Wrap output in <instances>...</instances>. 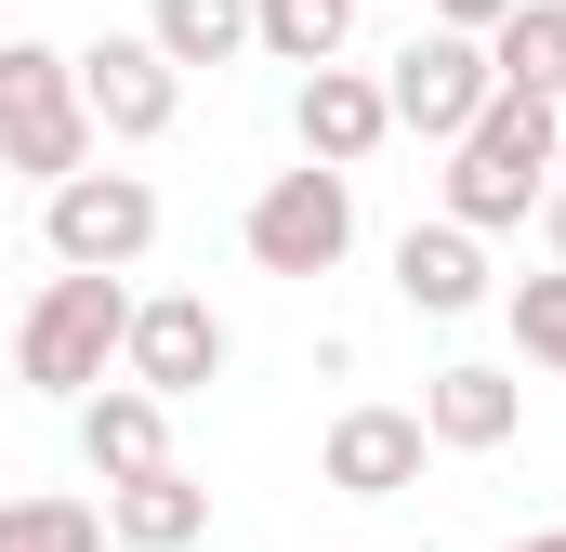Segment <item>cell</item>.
Listing matches in <instances>:
<instances>
[{
	"instance_id": "6",
	"label": "cell",
	"mask_w": 566,
	"mask_h": 552,
	"mask_svg": "<svg viewBox=\"0 0 566 552\" xmlns=\"http://www.w3.org/2000/svg\"><path fill=\"white\" fill-rule=\"evenodd\" d=\"M488 106H501L488 40H448V26H422V40L382 66V119H396V132H422V145H461Z\"/></svg>"
},
{
	"instance_id": "19",
	"label": "cell",
	"mask_w": 566,
	"mask_h": 552,
	"mask_svg": "<svg viewBox=\"0 0 566 552\" xmlns=\"http://www.w3.org/2000/svg\"><path fill=\"white\" fill-rule=\"evenodd\" d=\"M501 316H514L527 369H554V382H566V264H554V276H514V289H501Z\"/></svg>"
},
{
	"instance_id": "10",
	"label": "cell",
	"mask_w": 566,
	"mask_h": 552,
	"mask_svg": "<svg viewBox=\"0 0 566 552\" xmlns=\"http://www.w3.org/2000/svg\"><path fill=\"white\" fill-rule=\"evenodd\" d=\"M290 132H303L316 171H356V158H382L396 119H382V79H369V66H316V79L290 93Z\"/></svg>"
},
{
	"instance_id": "9",
	"label": "cell",
	"mask_w": 566,
	"mask_h": 552,
	"mask_svg": "<svg viewBox=\"0 0 566 552\" xmlns=\"http://www.w3.org/2000/svg\"><path fill=\"white\" fill-rule=\"evenodd\" d=\"M422 460H434L422 408H343L329 434H316V474H329L343 500H409V487H422Z\"/></svg>"
},
{
	"instance_id": "13",
	"label": "cell",
	"mask_w": 566,
	"mask_h": 552,
	"mask_svg": "<svg viewBox=\"0 0 566 552\" xmlns=\"http://www.w3.org/2000/svg\"><path fill=\"white\" fill-rule=\"evenodd\" d=\"M80 460H93L106 487H133V474H171V408H158V395H133V382L80 395Z\"/></svg>"
},
{
	"instance_id": "12",
	"label": "cell",
	"mask_w": 566,
	"mask_h": 552,
	"mask_svg": "<svg viewBox=\"0 0 566 552\" xmlns=\"http://www.w3.org/2000/svg\"><path fill=\"white\" fill-rule=\"evenodd\" d=\"M106 540H119V552H198V540H211V487H198L185 460L106 487Z\"/></svg>"
},
{
	"instance_id": "18",
	"label": "cell",
	"mask_w": 566,
	"mask_h": 552,
	"mask_svg": "<svg viewBox=\"0 0 566 552\" xmlns=\"http://www.w3.org/2000/svg\"><path fill=\"white\" fill-rule=\"evenodd\" d=\"M0 552H106V513L93 500H0Z\"/></svg>"
},
{
	"instance_id": "2",
	"label": "cell",
	"mask_w": 566,
	"mask_h": 552,
	"mask_svg": "<svg viewBox=\"0 0 566 552\" xmlns=\"http://www.w3.org/2000/svg\"><path fill=\"white\" fill-rule=\"evenodd\" d=\"M119 342H133V289H119V276H53V289L13 316V382L80 408V395H106Z\"/></svg>"
},
{
	"instance_id": "7",
	"label": "cell",
	"mask_w": 566,
	"mask_h": 552,
	"mask_svg": "<svg viewBox=\"0 0 566 552\" xmlns=\"http://www.w3.org/2000/svg\"><path fill=\"white\" fill-rule=\"evenodd\" d=\"M66 66H80V119H93V145H158L171 119H185V79L158 66L145 26H106V40L66 53Z\"/></svg>"
},
{
	"instance_id": "22",
	"label": "cell",
	"mask_w": 566,
	"mask_h": 552,
	"mask_svg": "<svg viewBox=\"0 0 566 552\" xmlns=\"http://www.w3.org/2000/svg\"><path fill=\"white\" fill-rule=\"evenodd\" d=\"M514 552H566V527H541V540H514Z\"/></svg>"
},
{
	"instance_id": "14",
	"label": "cell",
	"mask_w": 566,
	"mask_h": 552,
	"mask_svg": "<svg viewBox=\"0 0 566 552\" xmlns=\"http://www.w3.org/2000/svg\"><path fill=\"white\" fill-rule=\"evenodd\" d=\"M396 302H409V316H474V302H488V251H474L461 224H409V237H396Z\"/></svg>"
},
{
	"instance_id": "15",
	"label": "cell",
	"mask_w": 566,
	"mask_h": 552,
	"mask_svg": "<svg viewBox=\"0 0 566 552\" xmlns=\"http://www.w3.org/2000/svg\"><path fill=\"white\" fill-rule=\"evenodd\" d=\"M145 40H158L171 79L185 66H238L251 53V0H145Z\"/></svg>"
},
{
	"instance_id": "24",
	"label": "cell",
	"mask_w": 566,
	"mask_h": 552,
	"mask_svg": "<svg viewBox=\"0 0 566 552\" xmlns=\"http://www.w3.org/2000/svg\"><path fill=\"white\" fill-rule=\"evenodd\" d=\"M356 13H369V0H356Z\"/></svg>"
},
{
	"instance_id": "1",
	"label": "cell",
	"mask_w": 566,
	"mask_h": 552,
	"mask_svg": "<svg viewBox=\"0 0 566 552\" xmlns=\"http://www.w3.org/2000/svg\"><path fill=\"white\" fill-rule=\"evenodd\" d=\"M554 171H566L554 106H541V93H501L474 132L448 145V224H461V237H501V224H527V211L554 198Z\"/></svg>"
},
{
	"instance_id": "5",
	"label": "cell",
	"mask_w": 566,
	"mask_h": 552,
	"mask_svg": "<svg viewBox=\"0 0 566 552\" xmlns=\"http://www.w3.org/2000/svg\"><path fill=\"white\" fill-rule=\"evenodd\" d=\"M238 237H251V264H264V276H329L343 251H356V171H316V158L277 171V184L251 198Z\"/></svg>"
},
{
	"instance_id": "8",
	"label": "cell",
	"mask_w": 566,
	"mask_h": 552,
	"mask_svg": "<svg viewBox=\"0 0 566 552\" xmlns=\"http://www.w3.org/2000/svg\"><path fill=\"white\" fill-rule=\"evenodd\" d=\"M119 382H133V395H158V408L211 395V382H224V316H211L198 289H158V302H133V342H119Z\"/></svg>"
},
{
	"instance_id": "20",
	"label": "cell",
	"mask_w": 566,
	"mask_h": 552,
	"mask_svg": "<svg viewBox=\"0 0 566 552\" xmlns=\"http://www.w3.org/2000/svg\"><path fill=\"white\" fill-rule=\"evenodd\" d=\"M514 13H527V0H434V26H448V40H501Z\"/></svg>"
},
{
	"instance_id": "11",
	"label": "cell",
	"mask_w": 566,
	"mask_h": 552,
	"mask_svg": "<svg viewBox=\"0 0 566 552\" xmlns=\"http://www.w3.org/2000/svg\"><path fill=\"white\" fill-rule=\"evenodd\" d=\"M514 421H527V395H514V369H488V355H461V369H434V382H422V434H434V447H461V460L514 447Z\"/></svg>"
},
{
	"instance_id": "4",
	"label": "cell",
	"mask_w": 566,
	"mask_h": 552,
	"mask_svg": "<svg viewBox=\"0 0 566 552\" xmlns=\"http://www.w3.org/2000/svg\"><path fill=\"white\" fill-rule=\"evenodd\" d=\"M40 237H53L66 276H133L158 251V184L145 171H80V184L40 198Z\"/></svg>"
},
{
	"instance_id": "16",
	"label": "cell",
	"mask_w": 566,
	"mask_h": 552,
	"mask_svg": "<svg viewBox=\"0 0 566 552\" xmlns=\"http://www.w3.org/2000/svg\"><path fill=\"white\" fill-rule=\"evenodd\" d=\"M343 40H356V0H251V53H277V66H343Z\"/></svg>"
},
{
	"instance_id": "3",
	"label": "cell",
	"mask_w": 566,
	"mask_h": 552,
	"mask_svg": "<svg viewBox=\"0 0 566 552\" xmlns=\"http://www.w3.org/2000/svg\"><path fill=\"white\" fill-rule=\"evenodd\" d=\"M0 171H27L40 198L93 171V119H80V66L53 40H0Z\"/></svg>"
},
{
	"instance_id": "21",
	"label": "cell",
	"mask_w": 566,
	"mask_h": 552,
	"mask_svg": "<svg viewBox=\"0 0 566 552\" xmlns=\"http://www.w3.org/2000/svg\"><path fill=\"white\" fill-rule=\"evenodd\" d=\"M541 251L566 264V171H554V198H541Z\"/></svg>"
},
{
	"instance_id": "17",
	"label": "cell",
	"mask_w": 566,
	"mask_h": 552,
	"mask_svg": "<svg viewBox=\"0 0 566 552\" xmlns=\"http://www.w3.org/2000/svg\"><path fill=\"white\" fill-rule=\"evenodd\" d=\"M488 79H501V93H541V106H566V0H527V13L488 40Z\"/></svg>"
},
{
	"instance_id": "23",
	"label": "cell",
	"mask_w": 566,
	"mask_h": 552,
	"mask_svg": "<svg viewBox=\"0 0 566 552\" xmlns=\"http://www.w3.org/2000/svg\"><path fill=\"white\" fill-rule=\"evenodd\" d=\"M554 132H566V106H554Z\"/></svg>"
}]
</instances>
